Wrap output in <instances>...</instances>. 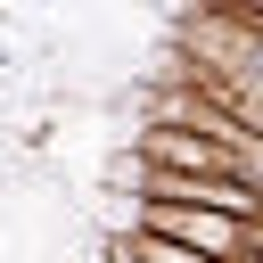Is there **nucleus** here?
<instances>
[{
  "label": "nucleus",
  "instance_id": "nucleus-1",
  "mask_svg": "<svg viewBox=\"0 0 263 263\" xmlns=\"http://www.w3.org/2000/svg\"><path fill=\"white\" fill-rule=\"evenodd\" d=\"M148 238H173V247H189V255H205V263H238V255L255 247V230H247L238 214L197 205V197H156V205H148Z\"/></svg>",
  "mask_w": 263,
  "mask_h": 263
},
{
  "label": "nucleus",
  "instance_id": "nucleus-2",
  "mask_svg": "<svg viewBox=\"0 0 263 263\" xmlns=\"http://www.w3.org/2000/svg\"><path fill=\"white\" fill-rule=\"evenodd\" d=\"M148 263H205V255H189V247H173V238H148Z\"/></svg>",
  "mask_w": 263,
  "mask_h": 263
}]
</instances>
